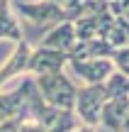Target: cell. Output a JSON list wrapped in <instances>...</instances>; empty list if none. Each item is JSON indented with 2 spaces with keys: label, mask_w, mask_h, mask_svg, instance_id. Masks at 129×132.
Masks as SVG:
<instances>
[{
  "label": "cell",
  "mask_w": 129,
  "mask_h": 132,
  "mask_svg": "<svg viewBox=\"0 0 129 132\" xmlns=\"http://www.w3.org/2000/svg\"><path fill=\"white\" fill-rule=\"evenodd\" d=\"M127 113H129V95L107 98V103L102 105V113H100V125L107 130H122Z\"/></svg>",
  "instance_id": "9"
},
{
  "label": "cell",
  "mask_w": 129,
  "mask_h": 132,
  "mask_svg": "<svg viewBox=\"0 0 129 132\" xmlns=\"http://www.w3.org/2000/svg\"><path fill=\"white\" fill-rule=\"evenodd\" d=\"M17 132H46V127H44L39 120H34V118H22Z\"/></svg>",
  "instance_id": "14"
},
{
  "label": "cell",
  "mask_w": 129,
  "mask_h": 132,
  "mask_svg": "<svg viewBox=\"0 0 129 132\" xmlns=\"http://www.w3.org/2000/svg\"><path fill=\"white\" fill-rule=\"evenodd\" d=\"M19 120H22V118H10V120H3V122H0V132H17Z\"/></svg>",
  "instance_id": "15"
},
{
  "label": "cell",
  "mask_w": 129,
  "mask_h": 132,
  "mask_svg": "<svg viewBox=\"0 0 129 132\" xmlns=\"http://www.w3.org/2000/svg\"><path fill=\"white\" fill-rule=\"evenodd\" d=\"M110 61H112V66H115V71H120L122 76H127V78H129V47L112 49Z\"/></svg>",
  "instance_id": "13"
},
{
  "label": "cell",
  "mask_w": 129,
  "mask_h": 132,
  "mask_svg": "<svg viewBox=\"0 0 129 132\" xmlns=\"http://www.w3.org/2000/svg\"><path fill=\"white\" fill-rule=\"evenodd\" d=\"M71 132H97L95 127H88V125H78L76 130H71Z\"/></svg>",
  "instance_id": "16"
},
{
  "label": "cell",
  "mask_w": 129,
  "mask_h": 132,
  "mask_svg": "<svg viewBox=\"0 0 129 132\" xmlns=\"http://www.w3.org/2000/svg\"><path fill=\"white\" fill-rule=\"evenodd\" d=\"M68 64V54L56 52V49H46V47H37L32 49L27 61V73L29 76H46V73H58L63 71Z\"/></svg>",
  "instance_id": "5"
},
{
  "label": "cell",
  "mask_w": 129,
  "mask_h": 132,
  "mask_svg": "<svg viewBox=\"0 0 129 132\" xmlns=\"http://www.w3.org/2000/svg\"><path fill=\"white\" fill-rule=\"evenodd\" d=\"M112 17L115 15L107 10H100V12L93 15H83V17L73 20V32H76V42H85V39H105L107 29L112 24Z\"/></svg>",
  "instance_id": "6"
},
{
  "label": "cell",
  "mask_w": 129,
  "mask_h": 132,
  "mask_svg": "<svg viewBox=\"0 0 129 132\" xmlns=\"http://www.w3.org/2000/svg\"><path fill=\"white\" fill-rule=\"evenodd\" d=\"M34 83H37V90H39V95H42V100L46 105L58 108V110H73V100H76L78 86L71 81V76L66 71L37 76Z\"/></svg>",
  "instance_id": "1"
},
{
  "label": "cell",
  "mask_w": 129,
  "mask_h": 132,
  "mask_svg": "<svg viewBox=\"0 0 129 132\" xmlns=\"http://www.w3.org/2000/svg\"><path fill=\"white\" fill-rule=\"evenodd\" d=\"M68 71L76 78H81L85 86H95V83H105L110 78V73L115 71V66L107 56H97V59H68Z\"/></svg>",
  "instance_id": "3"
},
{
  "label": "cell",
  "mask_w": 129,
  "mask_h": 132,
  "mask_svg": "<svg viewBox=\"0 0 129 132\" xmlns=\"http://www.w3.org/2000/svg\"><path fill=\"white\" fill-rule=\"evenodd\" d=\"M0 39H10V42H15V44L24 39L22 24L15 17L10 0H0Z\"/></svg>",
  "instance_id": "10"
},
{
  "label": "cell",
  "mask_w": 129,
  "mask_h": 132,
  "mask_svg": "<svg viewBox=\"0 0 129 132\" xmlns=\"http://www.w3.org/2000/svg\"><path fill=\"white\" fill-rule=\"evenodd\" d=\"M78 125H81V120L76 118V113H73V110H58L56 120L49 125L46 132H71V130H76Z\"/></svg>",
  "instance_id": "12"
},
{
  "label": "cell",
  "mask_w": 129,
  "mask_h": 132,
  "mask_svg": "<svg viewBox=\"0 0 129 132\" xmlns=\"http://www.w3.org/2000/svg\"><path fill=\"white\" fill-rule=\"evenodd\" d=\"M73 44H76V32H73V22L63 20V22H56L51 24L44 39L39 42V47H46V49H56V52H63V54H71Z\"/></svg>",
  "instance_id": "8"
},
{
  "label": "cell",
  "mask_w": 129,
  "mask_h": 132,
  "mask_svg": "<svg viewBox=\"0 0 129 132\" xmlns=\"http://www.w3.org/2000/svg\"><path fill=\"white\" fill-rule=\"evenodd\" d=\"M15 17L27 20L32 24H56L63 22V10L61 5L46 3V0H34V3H15Z\"/></svg>",
  "instance_id": "4"
},
{
  "label": "cell",
  "mask_w": 129,
  "mask_h": 132,
  "mask_svg": "<svg viewBox=\"0 0 129 132\" xmlns=\"http://www.w3.org/2000/svg\"><path fill=\"white\" fill-rule=\"evenodd\" d=\"M29 54H32V47H29L27 39L15 44L12 54L7 56V61L0 66V90L10 83V81L19 78L22 73H27V61H29Z\"/></svg>",
  "instance_id": "7"
},
{
  "label": "cell",
  "mask_w": 129,
  "mask_h": 132,
  "mask_svg": "<svg viewBox=\"0 0 129 132\" xmlns=\"http://www.w3.org/2000/svg\"><path fill=\"white\" fill-rule=\"evenodd\" d=\"M112 47L105 39H85V42H76L68 54V59H97V56H107L110 59Z\"/></svg>",
  "instance_id": "11"
},
{
  "label": "cell",
  "mask_w": 129,
  "mask_h": 132,
  "mask_svg": "<svg viewBox=\"0 0 129 132\" xmlns=\"http://www.w3.org/2000/svg\"><path fill=\"white\" fill-rule=\"evenodd\" d=\"M107 90L105 83H95V86H81L76 90V100H73V113L81 120V125L88 127H100V113L102 105L107 103Z\"/></svg>",
  "instance_id": "2"
},
{
  "label": "cell",
  "mask_w": 129,
  "mask_h": 132,
  "mask_svg": "<svg viewBox=\"0 0 129 132\" xmlns=\"http://www.w3.org/2000/svg\"><path fill=\"white\" fill-rule=\"evenodd\" d=\"M122 130H124V132H129V113H127V120H124V125H122Z\"/></svg>",
  "instance_id": "17"
}]
</instances>
